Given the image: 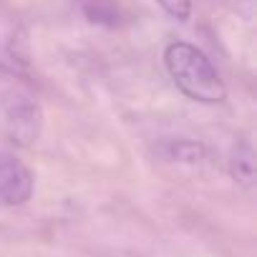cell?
<instances>
[{"label":"cell","instance_id":"obj_1","mask_svg":"<svg viewBox=\"0 0 257 257\" xmlns=\"http://www.w3.org/2000/svg\"><path fill=\"white\" fill-rule=\"evenodd\" d=\"M164 66L177 83V88L199 103H224L227 86L204 51L192 43L174 41L164 51Z\"/></svg>","mask_w":257,"mask_h":257},{"label":"cell","instance_id":"obj_2","mask_svg":"<svg viewBox=\"0 0 257 257\" xmlns=\"http://www.w3.org/2000/svg\"><path fill=\"white\" fill-rule=\"evenodd\" d=\"M33 172L13 154L0 152V204L21 207L33 197Z\"/></svg>","mask_w":257,"mask_h":257},{"label":"cell","instance_id":"obj_3","mask_svg":"<svg viewBox=\"0 0 257 257\" xmlns=\"http://www.w3.org/2000/svg\"><path fill=\"white\" fill-rule=\"evenodd\" d=\"M41 128H43V113H41V106L33 98L23 96V98H16L13 103H8L6 132L13 142L28 147L41 137Z\"/></svg>","mask_w":257,"mask_h":257},{"label":"cell","instance_id":"obj_4","mask_svg":"<svg viewBox=\"0 0 257 257\" xmlns=\"http://www.w3.org/2000/svg\"><path fill=\"white\" fill-rule=\"evenodd\" d=\"M229 169H232V177L237 182H242L244 187L252 184V179H254V154H252V147L247 142L239 144V147H234Z\"/></svg>","mask_w":257,"mask_h":257},{"label":"cell","instance_id":"obj_5","mask_svg":"<svg viewBox=\"0 0 257 257\" xmlns=\"http://www.w3.org/2000/svg\"><path fill=\"white\" fill-rule=\"evenodd\" d=\"M167 159L169 162H184V164H199L204 159V149L194 142H184V139H177V142H167Z\"/></svg>","mask_w":257,"mask_h":257},{"label":"cell","instance_id":"obj_6","mask_svg":"<svg viewBox=\"0 0 257 257\" xmlns=\"http://www.w3.org/2000/svg\"><path fill=\"white\" fill-rule=\"evenodd\" d=\"M164 8L167 16H172L174 21H187L192 13V0H157Z\"/></svg>","mask_w":257,"mask_h":257}]
</instances>
